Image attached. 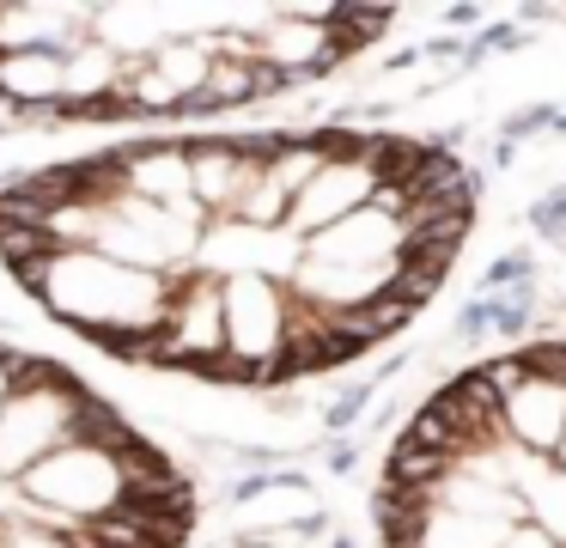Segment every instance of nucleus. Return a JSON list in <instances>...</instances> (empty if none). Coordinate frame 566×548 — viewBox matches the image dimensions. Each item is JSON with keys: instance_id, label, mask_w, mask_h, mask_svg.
Masks as SVG:
<instances>
[{"instance_id": "4", "label": "nucleus", "mask_w": 566, "mask_h": 548, "mask_svg": "<svg viewBox=\"0 0 566 548\" xmlns=\"http://www.w3.org/2000/svg\"><path fill=\"white\" fill-rule=\"evenodd\" d=\"M196 487L74 365L0 341V548H184Z\"/></svg>"}, {"instance_id": "2", "label": "nucleus", "mask_w": 566, "mask_h": 548, "mask_svg": "<svg viewBox=\"0 0 566 548\" xmlns=\"http://www.w3.org/2000/svg\"><path fill=\"white\" fill-rule=\"evenodd\" d=\"M384 7H0L19 122H184L281 97L366 55Z\"/></svg>"}, {"instance_id": "1", "label": "nucleus", "mask_w": 566, "mask_h": 548, "mask_svg": "<svg viewBox=\"0 0 566 548\" xmlns=\"http://www.w3.org/2000/svg\"><path fill=\"white\" fill-rule=\"evenodd\" d=\"M475 201V170L420 134H159L0 183V268L111 360L281 390L402 335Z\"/></svg>"}, {"instance_id": "3", "label": "nucleus", "mask_w": 566, "mask_h": 548, "mask_svg": "<svg viewBox=\"0 0 566 548\" xmlns=\"http://www.w3.org/2000/svg\"><path fill=\"white\" fill-rule=\"evenodd\" d=\"M384 548H566V341L444 378L371 487Z\"/></svg>"}]
</instances>
